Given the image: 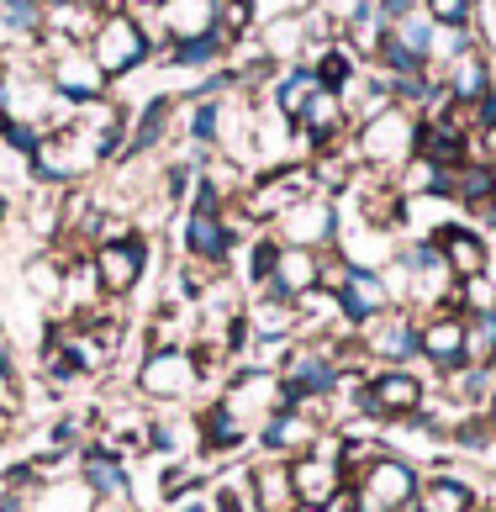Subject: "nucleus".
<instances>
[{
  "instance_id": "nucleus-41",
  "label": "nucleus",
  "mask_w": 496,
  "mask_h": 512,
  "mask_svg": "<svg viewBox=\"0 0 496 512\" xmlns=\"http://www.w3.org/2000/svg\"><path fill=\"white\" fill-rule=\"evenodd\" d=\"M481 412H486V423L496 428V386H491V396H486V407H481Z\"/></svg>"
},
{
  "instance_id": "nucleus-18",
  "label": "nucleus",
  "mask_w": 496,
  "mask_h": 512,
  "mask_svg": "<svg viewBox=\"0 0 496 512\" xmlns=\"http://www.w3.org/2000/svg\"><path fill=\"white\" fill-rule=\"evenodd\" d=\"M217 11H222V0H159V32H154V43L175 48V43H190V37L217 32Z\"/></svg>"
},
{
  "instance_id": "nucleus-6",
  "label": "nucleus",
  "mask_w": 496,
  "mask_h": 512,
  "mask_svg": "<svg viewBox=\"0 0 496 512\" xmlns=\"http://www.w3.org/2000/svg\"><path fill=\"white\" fill-rule=\"evenodd\" d=\"M291 486H296L301 507H322V512H328L343 491H349L343 465H338V433H333V439H322L317 449L296 454V460H291Z\"/></svg>"
},
{
  "instance_id": "nucleus-38",
  "label": "nucleus",
  "mask_w": 496,
  "mask_h": 512,
  "mask_svg": "<svg viewBox=\"0 0 496 512\" xmlns=\"http://www.w3.org/2000/svg\"><path fill=\"white\" fill-rule=\"evenodd\" d=\"M206 507L212 512H248V491L238 481H222V486L206 491Z\"/></svg>"
},
{
  "instance_id": "nucleus-10",
  "label": "nucleus",
  "mask_w": 496,
  "mask_h": 512,
  "mask_svg": "<svg viewBox=\"0 0 496 512\" xmlns=\"http://www.w3.org/2000/svg\"><path fill=\"white\" fill-rule=\"evenodd\" d=\"M48 85H53V96H59L64 106H74V111L111 96V80L101 74V64L90 59V48H59V53H53Z\"/></svg>"
},
{
  "instance_id": "nucleus-31",
  "label": "nucleus",
  "mask_w": 496,
  "mask_h": 512,
  "mask_svg": "<svg viewBox=\"0 0 496 512\" xmlns=\"http://www.w3.org/2000/svg\"><path fill=\"white\" fill-rule=\"evenodd\" d=\"M433 16L423 11V6H412V11H402V16H396V22H391V37H396V43H402L407 53H412V59H433Z\"/></svg>"
},
{
  "instance_id": "nucleus-32",
  "label": "nucleus",
  "mask_w": 496,
  "mask_h": 512,
  "mask_svg": "<svg viewBox=\"0 0 496 512\" xmlns=\"http://www.w3.org/2000/svg\"><path fill=\"white\" fill-rule=\"evenodd\" d=\"M259 48L270 53L275 64H285V59L296 64V53L307 48V22H301V16H280V22H270V32H264Z\"/></svg>"
},
{
  "instance_id": "nucleus-36",
  "label": "nucleus",
  "mask_w": 496,
  "mask_h": 512,
  "mask_svg": "<svg viewBox=\"0 0 496 512\" xmlns=\"http://www.w3.org/2000/svg\"><path fill=\"white\" fill-rule=\"evenodd\" d=\"M0 143L16 148L22 159H32L37 143H43V127H32V122H22V117H11V111H0Z\"/></svg>"
},
{
  "instance_id": "nucleus-27",
  "label": "nucleus",
  "mask_w": 496,
  "mask_h": 512,
  "mask_svg": "<svg viewBox=\"0 0 496 512\" xmlns=\"http://www.w3.org/2000/svg\"><path fill=\"white\" fill-rule=\"evenodd\" d=\"M312 74H317V85L322 90H333V96H349L354 90V48L349 43H322L317 48V59H312Z\"/></svg>"
},
{
  "instance_id": "nucleus-23",
  "label": "nucleus",
  "mask_w": 496,
  "mask_h": 512,
  "mask_svg": "<svg viewBox=\"0 0 496 512\" xmlns=\"http://www.w3.org/2000/svg\"><path fill=\"white\" fill-rule=\"evenodd\" d=\"M169 117H175V96H154V101H148V106H143V117L132 122V132H127L122 164L143 159V154H154V148L164 143V132H169Z\"/></svg>"
},
{
  "instance_id": "nucleus-29",
  "label": "nucleus",
  "mask_w": 496,
  "mask_h": 512,
  "mask_svg": "<svg viewBox=\"0 0 496 512\" xmlns=\"http://www.w3.org/2000/svg\"><path fill=\"white\" fill-rule=\"evenodd\" d=\"M280 249L285 243L264 227V233H254V243H248V259H243V286L248 291H264L275 280V264H280Z\"/></svg>"
},
{
  "instance_id": "nucleus-24",
  "label": "nucleus",
  "mask_w": 496,
  "mask_h": 512,
  "mask_svg": "<svg viewBox=\"0 0 496 512\" xmlns=\"http://www.w3.org/2000/svg\"><path fill=\"white\" fill-rule=\"evenodd\" d=\"M444 90H449V101H460V106H475L491 90V69H486V53L481 48H470L460 53V59L449 64L444 74Z\"/></svg>"
},
{
  "instance_id": "nucleus-9",
  "label": "nucleus",
  "mask_w": 496,
  "mask_h": 512,
  "mask_svg": "<svg viewBox=\"0 0 496 512\" xmlns=\"http://www.w3.org/2000/svg\"><path fill=\"white\" fill-rule=\"evenodd\" d=\"M417 359L433 375L465 370V312H454V307L423 312V322H417Z\"/></svg>"
},
{
  "instance_id": "nucleus-22",
  "label": "nucleus",
  "mask_w": 496,
  "mask_h": 512,
  "mask_svg": "<svg viewBox=\"0 0 496 512\" xmlns=\"http://www.w3.org/2000/svg\"><path fill=\"white\" fill-rule=\"evenodd\" d=\"M317 74H312V64H291V69H280L275 80H270V101H275V111H280V122H291L296 127V117L307 111V101L317 96Z\"/></svg>"
},
{
  "instance_id": "nucleus-30",
  "label": "nucleus",
  "mask_w": 496,
  "mask_h": 512,
  "mask_svg": "<svg viewBox=\"0 0 496 512\" xmlns=\"http://www.w3.org/2000/svg\"><path fill=\"white\" fill-rule=\"evenodd\" d=\"M465 365L470 370H496V312H470L465 317Z\"/></svg>"
},
{
  "instance_id": "nucleus-33",
  "label": "nucleus",
  "mask_w": 496,
  "mask_h": 512,
  "mask_svg": "<svg viewBox=\"0 0 496 512\" xmlns=\"http://www.w3.org/2000/svg\"><path fill=\"white\" fill-rule=\"evenodd\" d=\"M222 143V101H190V148H212Z\"/></svg>"
},
{
  "instance_id": "nucleus-15",
  "label": "nucleus",
  "mask_w": 496,
  "mask_h": 512,
  "mask_svg": "<svg viewBox=\"0 0 496 512\" xmlns=\"http://www.w3.org/2000/svg\"><path fill=\"white\" fill-rule=\"evenodd\" d=\"M243 491H248V507L254 512H301V497L291 486V460H275V454L248 465Z\"/></svg>"
},
{
  "instance_id": "nucleus-16",
  "label": "nucleus",
  "mask_w": 496,
  "mask_h": 512,
  "mask_svg": "<svg viewBox=\"0 0 496 512\" xmlns=\"http://www.w3.org/2000/svg\"><path fill=\"white\" fill-rule=\"evenodd\" d=\"M190 423H196V454H201V460H217V454H238V449L248 444V433H254L233 407L222 402V396H212V402H206L196 417H190Z\"/></svg>"
},
{
  "instance_id": "nucleus-26",
  "label": "nucleus",
  "mask_w": 496,
  "mask_h": 512,
  "mask_svg": "<svg viewBox=\"0 0 496 512\" xmlns=\"http://www.w3.org/2000/svg\"><path fill=\"white\" fill-rule=\"evenodd\" d=\"M454 201H460L465 212L496 201V159H475V154H470L460 169H454Z\"/></svg>"
},
{
  "instance_id": "nucleus-5",
  "label": "nucleus",
  "mask_w": 496,
  "mask_h": 512,
  "mask_svg": "<svg viewBox=\"0 0 496 512\" xmlns=\"http://www.w3.org/2000/svg\"><path fill=\"white\" fill-rule=\"evenodd\" d=\"M90 259H95V270H101V291H106V301H127V296L148 280V259H154V243H148V233H138V227H132V233L101 243V249H95Z\"/></svg>"
},
{
  "instance_id": "nucleus-20",
  "label": "nucleus",
  "mask_w": 496,
  "mask_h": 512,
  "mask_svg": "<svg viewBox=\"0 0 496 512\" xmlns=\"http://www.w3.org/2000/svg\"><path fill=\"white\" fill-rule=\"evenodd\" d=\"M438 249H444V264L454 270V280H470V275H491V249L475 227H460V222H438L428 233Z\"/></svg>"
},
{
  "instance_id": "nucleus-12",
  "label": "nucleus",
  "mask_w": 496,
  "mask_h": 512,
  "mask_svg": "<svg viewBox=\"0 0 496 512\" xmlns=\"http://www.w3.org/2000/svg\"><path fill=\"white\" fill-rule=\"evenodd\" d=\"M222 402L233 407L248 428H259L270 412H280V370L233 365V370H227V386H222Z\"/></svg>"
},
{
  "instance_id": "nucleus-14",
  "label": "nucleus",
  "mask_w": 496,
  "mask_h": 512,
  "mask_svg": "<svg viewBox=\"0 0 496 512\" xmlns=\"http://www.w3.org/2000/svg\"><path fill=\"white\" fill-rule=\"evenodd\" d=\"M80 481L95 491V502H117L132 507V476H127V460L117 444H85L80 449Z\"/></svg>"
},
{
  "instance_id": "nucleus-45",
  "label": "nucleus",
  "mask_w": 496,
  "mask_h": 512,
  "mask_svg": "<svg viewBox=\"0 0 496 512\" xmlns=\"http://www.w3.org/2000/svg\"><path fill=\"white\" fill-rule=\"evenodd\" d=\"M0 6H27V0H0Z\"/></svg>"
},
{
  "instance_id": "nucleus-42",
  "label": "nucleus",
  "mask_w": 496,
  "mask_h": 512,
  "mask_svg": "<svg viewBox=\"0 0 496 512\" xmlns=\"http://www.w3.org/2000/svg\"><path fill=\"white\" fill-rule=\"evenodd\" d=\"M175 512H212V507H206V497H196V502H185V507H175Z\"/></svg>"
},
{
  "instance_id": "nucleus-35",
  "label": "nucleus",
  "mask_w": 496,
  "mask_h": 512,
  "mask_svg": "<svg viewBox=\"0 0 496 512\" xmlns=\"http://www.w3.org/2000/svg\"><path fill=\"white\" fill-rule=\"evenodd\" d=\"M454 307H460L465 317H470V312H496V280H491V275L460 280V291H454Z\"/></svg>"
},
{
  "instance_id": "nucleus-1",
  "label": "nucleus",
  "mask_w": 496,
  "mask_h": 512,
  "mask_svg": "<svg viewBox=\"0 0 496 512\" xmlns=\"http://www.w3.org/2000/svg\"><path fill=\"white\" fill-rule=\"evenodd\" d=\"M354 154L365 164H375L380 175H396V169L417 154V117L402 106L375 111V117L359 122V132H354Z\"/></svg>"
},
{
  "instance_id": "nucleus-3",
  "label": "nucleus",
  "mask_w": 496,
  "mask_h": 512,
  "mask_svg": "<svg viewBox=\"0 0 496 512\" xmlns=\"http://www.w3.org/2000/svg\"><path fill=\"white\" fill-rule=\"evenodd\" d=\"M90 59L101 64L106 80H122V74L143 69L148 59H154V32H148L132 11H111L90 37Z\"/></svg>"
},
{
  "instance_id": "nucleus-2",
  "label": "nucleus",
  "mask_w": 496,
  "mask_h": 512,
  "mask_svg": "<svg viewBox=\"0 0 496 512\" xmlns=\"http://www.w3.org/2000/svg\"><path fill=\"white\" fill-rule=\"evenodd\" d=\"M132 391H138L143 402H159V407L190 402V396L201 391V370H196L190 344H180V349H148L138 375H132Z\"/></svg>"
},
{
  "instance_id": "nucleus-19",
  "label": "nucleus",
  "mask_w": 496,
  "mask_h": 512,
  "mask_svg": "<svg viewBox=\"0 0 496 512\" xmlns=\"http://www.w3.org/2000/svg\"><path fill=\"white\" fill-rule=\"evenodd\" d=\"M238 227L233 217H206V212H185V259H206V264H233L238 249Z\"/></svg>"
},
{
  "instance_id": "nucleus-8",
  "label": "nucleus",
  "mask_w": 496,
  "mask_h": 512,
  "mask_svg": "<svg viewBox=\"0 0 496 512\" xmlns=\"http://www.w3.org/2000/svg\"><path fill=\"white\" fill-rule=\"evenodd\" d=\"M417 322H423V317H412V307H386L380 317H370L365 328H359V344H365L375 370L412 365V359H417Z\"/></svg>"
},
{
  "instance_id": "nucleus-44",
  "label": "nucleus",
  "mask_w": 496,
  "mask_h": 512,
  "mask_svg": "<svg viewBox=\"0 0 496 512\" xmlns=\"http://www.w3.org/2000/svg\"><path fill=\"white\" fill-rule=\"evenodd\" d=\"M43 6H80V0H43Z\"/></svg>"
},
{
  "instance_id": "nucleus-43",
  "label": "nucleus",
  "mask_w": 496,
  "mask_h": 512,
  "mask_svg": "<svg viewBox=\"0 0 496 512\" xmlns=\"http://www.w3.org/2000/svg\"><path fill=\"white\" fill-rule=\"evenodd\" d=\"M6 217H11V201H6V196H0V227H6Z\"/></svg>"
},
{
  "instance_id": "nucleus-7",
  "label": "nucleus",
  "mask_w": 496,
  "mask_h": 512,
  "mask_svg": "<svg viewBox=\"0 0 496 512\" xmlns=\"http://www.w3.org/2000/svg\"><path fill=\"white\" fill-rule=\"evenodd\" d=\"M254 439H259V454L296 460V454H307V449H317L322 439H328V423L317 417V407H280L254 428Z\"/></svg>"
},
{
  "instance_id": "nucleus-39",
  "label": "nucleus",
  "mask_w": 496,
  "mask_h": 512,
  "mask_svg": "<svg viewBox=\"0 0 496 512\" xmlns=\"http://www.w3.org/2000/svg\"><path fill=\"white\" fill-rule=\"evenodd\" d=\"M0 512H32L27 497H11V491H0Z\"/></svg>"
},
{
  "instance_id": "nucleus-25",
  "label": "nucleus",
  "mask_w": 496,
  "mask_h": 512,
  "mask_svg": "<svg viewBox=\"0 0 496 512\" xmlns=\"http://www.w3.org/2000/svg\"><path fill=\"white\" fill-rule=\"evenodd\" d=\"M64 270H69V259L59 249H37V259L22 264V286L43 301V307H59V296H64Z\"/></svg>"
},
{
  "instance_id": "nucleus-37",
  "label": "nucleus",
  "mask_w": 496,
  "mask_h": 512,
  "mask_svg": "<svg viewBox=\"0 0 496 512\" xmlns=\"http://www.w3.org/2000/svg\"><path fill=\"white\" fill-rule=\"evenodd\" d=\"M423 11L433 16V27H470L475 0H423Z\"/></svg>"
},
{
  "instance_id": "nucleus-13",
  "label": "nucleus",
  "mask_w": 496,
  "mask_h": 512,
  "mask_svg": "<svg viewBox=\"0 0 496 512\" xmlns=\"http://www.w3.org/2000/svg\"><path fill=\"white\" fill-rule=\"evenodd\" d=\"M328 296H333V312H338V322L343 328H365L370 317H380L391 307L386 301V286H380V270H349V264H338V280L328 286Z\"/></svg>"
},
{
  "instance_id": "nucleus-46",
  "label": "nucleus",
  "mask_w": 496,
  "mask_h": 512,
  "mask_svg": "<svg viewBox=\"0 0 496 512\" xmlns=\"http://www.w3.org/2000/svg\"><path fill=\"white\" fill-rule=\"evenodd\" d=\"M243 6H254V0H243Z\"/></svg>"
},
{
  "instance_id": "nucleus-40",
  "label": "nucleus",
  "mask_w": 496,
  "mask_h": 512,
  "mask_svg": "<svg viewBox=\"0 0 496 512\" xmlns=\"http://www.w3.org/2000/svg\"><path fill=\"white\" fill-rule=\"evenodd\" d=\"M475 222H486L491 227V233H496V201H486V206H475V212H470Z\"/></svg>"
},
{
  "instance_id": "nucleus-21",
  "label": "nucleus",
  "mask_w": 496,
  "mask_h": 512,
  "mask_svg": "<svg viewBox=\"0 0 496 512\" xmlns=\"http://www.w3.org/2000/svg\"><path fill=\"white\" fill-rule=\"evenodd\" d=\"M481 502V486L465 476H449V470H433L417 486V512H470Z\"/></svg>"
},
{
  "instance_id": "nucleus-34",
  "label": "nucleus",
  "mask_w": 496,
  "mask_h": 512,
  "mask_svg": "<svg viewBox=\"0 0 496 512\" xmlns=\"http://www.w3.org/2000/svg\"><path fill=\"white\" fill-rule=\"evenodd\" d=\"M449 444H460V449H491L496 444V428L486 423V412H460V417H454V428H449Z\"/></svg>"
},
{
  "instance_id": "nucleus-11",
  "label": "nucleus",
  "mask_w": 496,
  "mask_h": 512,
  "mask_svg": "<svg viewBox=\"0 0 496 512\" xmlns=\"http://www.w3.org/2000/svg\"><path fill=\"white\" fill-rule=\"evenodd\" d=\"M338 201L333 196H301L291 212H285L270 233L280 238V243H291V249H328V243L338 238Z\"/></svg>"
},
{
  "instance_id": "nucleus-28",
  "label": "nucleus",
  "mask_w": 496,
  "mask_h": 512,
  "mask_svg": "<svg viewBox=\"0 0 496 512\" xmlns=\"http://www.w3.org/2000/svg\"><path fill=\"white\" fill-rule=\"evenodd\" d=\"M227 53H233V43H227L222 32H206V37H190V43L164 48V64H175V69H222Z\"/></svg>"
},
{
  "instance_id": "nucleus-17",
  "label": "nucleus",
  "mask_w": 496,
  "mask_h": 512,
  "mask_svg": "<svg viewBox=\"0 0 496 512\" xmlns=\"http://www.w3.org/2000/svg\"><path fill=\"white\" fill-rule=\"evenodd\" d=\"M328 254L322 249H291L285 243L280 249V264H275V280L264 291H280V296H291V301H301V296H312V291H328Z\"/></svg>"
},
{
  "instance_id": "nucleus-4",
  "label": "nucleus",
  "mask_w": 496,
  "mask_h": 512,
  "mask_svg": "<svg viewBox=\"0 0 496 512\" xmlns=\"http://www.w3.org/2000/svg\"><path fill=\"white\" fill-rule=\"evenodd\" d=\"M417 486H423V470H417L407 454L386 449L380 460H370L354 476V497L365 512H402V507L417 502Z\"/></svg>"
}]
</instances>
